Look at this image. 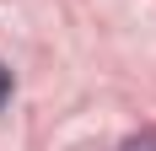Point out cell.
<instances>
[{"instance_id": "6da1fadb", "label": "cell", "mask_w": 156, "mask_h": 151, "mask_svg": "<svg viewBox=\"0 0 156 151\" xmlns=\"http://www.w3.org/2000/svg\"><path fill=\"white\" fill-rule=\"evenodd\" d=\"M124 151H156V130H145V135H135V140H124Z\"/></svg>"}, {"instance_id": "7a4b0ae2", "label": "cell", "mask_w": 156, "mask_h": 151, "mask_svg": "<svg viewBox=\"0 0 156 151\" xmlns=\"http://www.w3.org/2000/svg\"><path fill=\"white\" fill-rule=\"evenodd\" d=\"M5 97H11V70L0 65V103H5Z\"/></svg>"}]
</instances>
